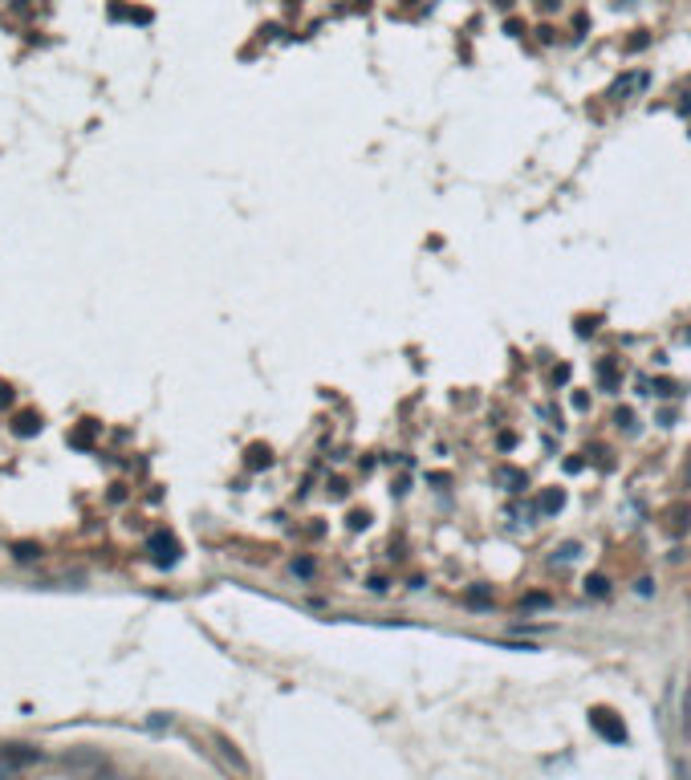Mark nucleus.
Returning <instances> with one entry per match:
<instances>
[{
    "mask_svg": "<svg viewBox=\"0 0 691 780\" xmlns=\"http://www.w3.org/2000/svg\"><path fill=\"white\" fill-rule=\"evenodd\" d=\"M61 768L70 772V780H114V764L98 748H70L61 756Z\"/></svg>",
    "mask_w": 691,
    "mask_h": 780,
    "instance_id": "1",
    "label": "nucleus"
},
{
    "mask_svg": "<svg viewBox=\"0 0 691 780\" xmlns=\"http://www.w3.org/2000/svg\"><path fill=\"white\" fill-rule=\"evenodd\" d=\"M212 752L220 756V764H224L228 772H236L240 780H248V772H252V768H248V760H244V752H240V748L232 744V740H228V735L212 732Z\"/></svg>",
    "mask_w": 691,
    "mask_h": 780,
    "instance_id": "2",
    "label": "nucleus"
},
{
    "mask_svg": "<svg viewBox=\"0 0 691 780\" xmlns=\"http://www.w3.org/2000/svg\"><path fill=\"white\" fill-rule=\"evenodd\" d=\"M146 553H151V561H155L159 569H171L175 561H179V541L171 537L167 528H159V533L146 541Z\"/></svg>",
    "mask_w": 691,
    "mask_h": 780,
    "instance_id": "3",
    "label": "nucleus"
},
{
    "mask_svg": "<svg viewBox=\"0 0 691 780\" xmlns=\"http://www.w3.org/2000/svg\"><path fill=\"white\" fill-rule=\"evenodd\" d=\"M590 724H594V728H598L602 735H606L610 744H622V740H626V728H622L618 719H614V711L594 708V711H590Z\"/></svg>",
    "mask_w": 691,
    "mask_h": 780,
    "instance_id": "4",
    "label": "nucleus"
},
{
    "mask_svg": "<svg viewBox=\"0 0 691 780\" xmlns=\"http://www.w3.org/2000/svg\"><path fill=\"white\" fill-rule=\"evenodd\" d=\"M4 760H8V764H33V760H41V752L29 748V744H8V748H4Z\"/></svg>",
    "mask_w": 691,
    "mask_h": 780,
    "instance_id": "5",
    "label": "nucleus"
},
{
    "mask_svg": "<svg viewBox=\"0 0 691 780\" xmlns=\"http://www.w3.org/2000/svg\"><path fill=\"white\" fill-rule=\"evenodd\" d=\"M598 378H602V386H606V390H614V386L622 382L618 366H614V358H602V362H598Z\"/></svg>",
    "mask_w": 691,
    "mask_h": 780,
    "instance_id": "6",
    "label": "nucleus"
},
{
    "mask_svg": "<svg viewBox=\"0 0 691 780\" xmlns=\"http://www.w3.org/2000/svg\"><path fill=\"white\" fill-rule=\"evenodd\" d=\"M561 504H565V492H561V488H549L545 496L537 500V508H541V512H557Z\"/></svg>",
    "mask_w": 691,
    "mask_h": 780,
    "instance_id": "7",
    "label": "nucleus"
},
{
    "mask_svg": "<svg viewBox=\"0 0 691 780\" xmlns=\"http://www.w3.org/2000/svg\"><path fill=\"white\" fill-rule=\"evenodd\" d=\"M13 427H17V435H37V431H41V419H37L33 411H24V415H17Z\"/></svg>",
    "mask_w": 691,
    "mask_h": 780,
    "instance_id": "8",
    "label": "nucleus"
},
{
    "mask_svg": "<svg viewBox=\"0 0 691 780\" xmlns=\"http://www.w3.org/2000/svg\"><path fill=\"white\" fill-rule=\"evenodd\" d=\"M586 593H594V597H606V593H610V581H606L602 573H594V577L586 581Z\"/></svg>",
    "mask_w": 691,
    "mask_h": 780,
    "instance_id": "9",
    "label": "nucleus"
},
{
    "mask_svg": "<svg viewBox=\"0 0 691 780\" xmlns=\"http://www.w3.org/2000/svg\"><path fill=\"white\" fill-rule=\"evenodd\" d=\"M468 606H492V593L484 590V586H472L468 590Z\"/></svg>",
    "mask_w": 691,
    "mask_h": 780,
    "instance_id": "10",
    "label": "nucleus"
},
{
    "mask_svg": "<svg viewBox=\"0 0 691 780\" xmlns=\"http://www.w3.org/2000/svg\"><path fill=\"white\" fill-rule=\"evenodd\" d=\"M573 557H577V544L573 541L561 544V549H553V561H573Z\"/></svg>",
    "mask_w": 691,
    "mask_h": 780,
    "instance_id": "11",
    "label": "nucleus"
},
{
    "mask_svg": "<svg viewBox=\"0 0 691 780\" xmlns=\"http://www.w3.org/2000/svg\"><path fill=\"white\" fill-rule=\"evenodd\" d=\"M248 455H252V459H248L252 468H268V448H252Z\"/></svg>",
    "mask_w": 691,
    "mask_h": 780,
    "instance_id": "12",
    "label": "nucleus"
},
{
    "mask_svg": "<svg viewBox=\"0 0 691 780\" xmlns=\"http://www.w3.org/2000/svg\"><path fill=\"white\" fill-rule=\"evenodd\" d=\"M13 553H17V557H21V561H33V557H37V544H17V549H13Z\"/></svg>",
    "mask_w": 691,
    "mask_h": 780,
    "instance_id": "13",
    "label": "nucleus"
},
{
    "mask_svg": "<svg viewBox=\"0 0 691 780\" xmlns=\"http://www.w3.org/2000/svg\"><path fill=\"white\" fill-rule=\"evenodd\" d=\"M614 423L626 427V431H635V415H630V411H618V415H614Z\"/></svg>",
    "mask_w": 691,
    "mask_h": 780,
    "instance_id": "14",
    "label": "nucleus"
},
{
    "mask_svg": "<svg viewBox=\"0 0 691 780\" xmlns=\"http://www.w3.org/2000/svg\"><path fill=\"white\" fill-rule=\"evenodd\" d=\"M293 573H301V577H310V573H313V561H293Z\"/></svg>",
    "mask_w": 691,
    "mask_h": 780,
    "instance_id": "15",
    "label": "nucleus"
},
{
    "mask_svg": "<svg viewBox=\"0 0 691 780\" xmlns=\"http://www.w3.org/2000/svg\"><path fill=\"white\" fill-rule=\"evenodd\" d=\"M350 528H366V512H354V517H350Z\"/></svg>",
    "mask_w": 691,
    "mask_h": 780,
    "instance_id": "16",
    "label": "nucleus"
},
{
    "mask_svg": "<svg viewBox=\"0 0 691 780\" xmlns=\"http://www.w3.org/2000/svg\"><path fill=\"white\" fill-rule=\"evenodd\" d=\"M4 402H8V386H0V406H4Z\"/></svg>",
    "mask_w": 691,
    "mask_h": 780,
    "instance_id": "17",
    "label": "nucleus"
},
{
    "mask_svg": "<svg viewBox=\"0 0 691 780\" xmlns=\"http://www.w3.org/2000/svg\"><path fill=\"white\" fill-rule=\"evenodd\" d=\"M501 4H512V0H501Z\"/></svg>",
    "mask_w": 691,
    "mask_h": 780,
    "instance_id": "18",
    "label": "nucleus"
}]
</instances>
